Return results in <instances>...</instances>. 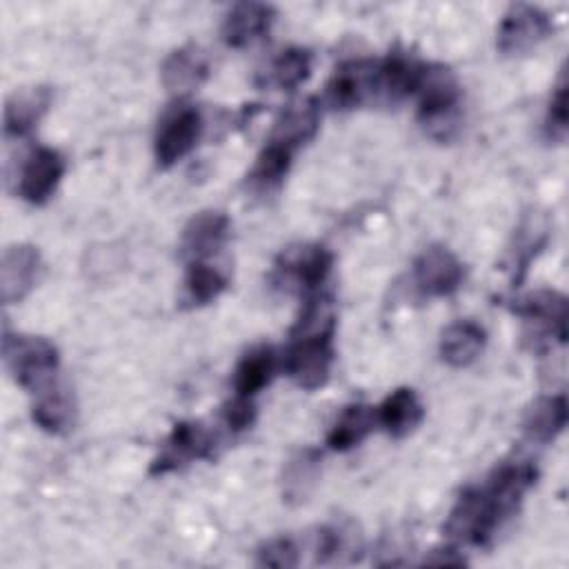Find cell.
<instances>
[{
    "mask_svg": "<svg viewBox=\"0 0 569 569\" xmlns=\"http://www.w3.org/2000/svg\"><path fill=\"white\" fill-rule=\"evenodd\" d=\"M553 22L547 11L533 4H513L502 16L498 27V49L507 56H518L536 49L549 33Z\"/></svg>",
    "mask_w": 569,
    "mask_h": 569,
    "instance_id": "cell-7",
    "label": "cell"
},
{
    "mask_svg": "<svg viewBox=\"0 0 569 569\" xmlns=\"http://www.w3.org/2000/svg\"><path fill=\"white\" fill-rule=\"evenodd\" d=\"M296 151H298L296 147H291L282 140L269 138L267 144L262 147V151L258 153L256 164L249 173L251 184L258 187V189H269V187L278 184L287 176Z\"/></svg>",
    "mask_w": 569,
    "mask_h": 569,
    "instance_id": "cell-25",
    "label": "cell"
},
{
    "mask_svg": "<svg viewBox=\"0 0 569 569\" xmlns=\"http://www.w3.org/2000/svg\"><path fill=\"white\" fill-rule=\"evenodd\" d=\"M333 264V256L327 247L322 244H300L287 249L278 264L276 271L282 276V280L293 282L305 296L320 293L322 284L329 278Z\"/></svg>",
    "mask_w": 569,
    "mask_h": 569,
    "instance_id": "cell-10",
    "label": "cell"
},
{
    "mask_svg": "<svg viewBox=\"0 0 569 569\" xmlns=\"http://www.w3.org/2000/svg\"><path fill=\"white\" fill-rule=\"evenodd\" d=\"M378 425L376 418V407L356 402L342 409V413L338 416V420L331 425L329 433H327V445L333 451H347L353 449L356 445H360L369 431Z\"/></svg>",
    "mask_w": 569,
    "mask_h": 569,
    "instance_id": "cell-23",
    "label": "cell"
},
{
    "mask_svg": "<svg viewBox=\"0 0 569 569\" xmlns=\"http://www.w3.org/2000/svg\"><path fill=\"white\" fill-rule=\"evenodd\" d=\"M316 478H318V456L316 451L305 449L289 460L282 476V493L287 496V500L300 502L313 487Z\"/></svg>",
    "mask_w": 569,
    "mask_h": 569,
    "instance_id": "cell-29",
    "label": "cell"
},
{
    "mask_svg": "<svg viewBox=\"0 0 569 569\" xmlns=\"http://www.w3.org/2000/svg\"><path fill=\"white\" fill-rule=\"evenodd\" d=\"M418 96V116L425 124L449 122L460 100V87L456 76L445 64H420V73L413 87Z\"/></svg>",
    "mask_w": 569,
    "mask_h": 569,
    "instance_id": "cell-5",
    "label": "cell"
},
{
    "mask_svg": "<svg viewBox=\"0 0 569 569\" xmlns=\"http://www.w3.org/2000/svg\"><path fill=\"white\" fill-rule=\"evenodd\" d=\"M511 311L533 322L545 336L558 342L567 340V298L553 289H538L511 300Z\"/></svg>",
    "mask_w": 569,
    "mask_h": 569,
    "instance_id": "cell-12",
    "label": "cell"
},
{
    "mask_svg": "<svg viewBox=\"0 0 569 569\" xmlns=\"http://www.w3.org/2000/svg\"><path fill=\"white\" fill-rule=\"evenodd\" d=\"M425 416V407L418 398V393L409 387L393 389L380 407H376L378 425L393 438L409 436Z\"/></svg>",
    "mask_w": 569,
    "mask_h": 569,
    "instance_id": "cell-16",
    "label": "cell"
},
{
    "mask_svg": "<svg viewBox=\"0 0 569 569\" xmlns=\"http://www.w3.org/2000/svg\"><path fill=\"white\" fill-rule=\"evenodd\" d=\"M547 240V229L545 224L536 222V220H527L522 222L520 231H518V240H516V249H513V264L516 269H520L518 280L522 278V273L527 271V264L531 262V258L540 251V247Z\"/></svg>",
    "mask_w": 569,
    "mask_h": 569,
    "instance_id": "cell-31",
    "label": "cell"
},
{
    "mask_svg": "<svg viewBox=\"0 0 569 569\" xmlns=\"http://www.w3.org/2000/svg\"><path fill=\"white\" fill-rule=\"evenodd\" d=\"M358 549H360V545L356 542L353 531H347L338 525L318 529V533L313 538L316 562H320V565L351 562L353 558H358Z\"/></svg>",
    "mask_w": 569,
    "mask_h": 569,
    "instance_id": "cell-27",
    "label": "cell"
},
{
    "mask_svg": "<svg viewBox=\"0 0 569 569\" xmlns=\"http://www.w3.org/2000/svg\"><path fill=\"white\" fill-rule=\"evenodd\" d=\"M309 73H311V53L300 47H289L271 60L267 71V82L278 89L291 91L298 84H302L309 78Z\"/></svg>",
    "mask_w": 569,
    "mask_h": 569,
    "instance_id": "cell-26",
    "label": "cell"
},
{
    "mask_svg": "<svg viewBox=\"0 0 569 569\" xmlns=\"http://www.w3.org/2000/svg\"><path fill=\"white\" fill-rule=\"evenodd\" d=\"M202 133V116L191 104H178L167 111L153 138V153L160 167H171L184 158Z\"/></svg>",
    "mask_w": 569,
    "mask_h": 569,
    "instance_id": "cell-6",
    "label": "cell"
},
{
    "mask_svg": "<svg viewBox=\"0 0 569 569\" xmlns=\"http://www.w3.org/2000/svg\"><path fill=\"white\" fill-rule=\"evenodd\" d=\"M227 289V278L211 264L198 260L189 262L187 278H184V291L187 300L191 305H207L216 300Z\"/></svg>",
    "mask_w": 569,
    "mask_h": 569,
    "instance_id": "cell-28",
    "label": "cell"
},
{
    "mask_svg": "<svg viewBox=\"0 0 569 569\" xmlns=\"http://www.w3.org/2000/svg\"><path fill=\"white\" fill-rule=\"evenodd\" d=\"M229 218L222 211H200L182 229L180 249L189 262L218 253L229 238Z\"/></svg>",
    "mask_w": 569,
    "mask_h": 569,
    "instance_id": "cell-14",
    "label": "cell"
},
{
    "mask_svg": "<svg viewBox=\"0 0 569 569\" xmlns=\"http://www.w3.org/2000/svg\"><path fill=\"white\" fill-rule=\"evenodd\" d=\"M567 418H569V405L565 393L542 396L527 409L522 427L531 440L547 445L556 440L558 433H562V429L567 427Z\"/></svg>",
    "mask_w": 569,
    "mask_h": 569,
    "instance_id": "cell-18",
    "label": "cell"
},
{
    "mask_svg": "<svg viewBox=\"0 0 569 569\" xmlns=\"http://www.w3.org/2000/svg\"><path fill=\"white\" fill-rule=\"evenodd\" d=\"M536 482V467L529 462L500 465L480 487H467L445 525L447 536L460 545L485 547L498 529L516 513L522 496Z\"/></svg>",
    "mask_w": 569,
    "mask_h": 569,
    "instance_id": "cell-1",
    "label": "cell"
},
{
    "mask_svg": "<svg viewBox=\"0 0 569 569\" xmlns=\"http://www.w3.org/2000/svg\"><path fill=\"white\" fill-rule=\"evenodd\" d=\"M327 102L333 109L347 111L367 102H385L380 60H349L342 62L327 82Z\"/></svg>",
    "mask_w": 569,
    "mask_h": 569,
    "instance_id": "cell-4",
    "label": "cell"
},
{
    "mask_svg": "<svg viewBox=\"0 0 569 569\" xmlns=\"http://www.w3.org/2000/svg\"><path fill=\"white\" fill-rule=\"evenodd\" d=\"M273 7L262 2H240L231 7L222 22V40L229 47H247L262 38L273 22Z\"/></svg>",
    "mask_w": 569,
    "mask_h": 569,
    "instance_id": "cell-15",
    "label": "cell"
},
{
    "mask_svg": "<svg viewBox=\"0 0 569 569\" xmlns=\"http://www.w3.org/2000/svg\"><path fill=\"white\" fill-rule=\"evenodd\" d=\"M2 353L13 380L31 393H38L56 382L60 358L58 349L47 338L4 331Z\"/></svg>",
    "mask_w": 569,
    "mask_h": 569,
    "instance_id": "cell-3",
    "label": "cell"
},
{
    "mask_svg": "<svg viewBox=\"0 0 569 569\" xmlns=\"http://www.w3.org/2000/svg\"><path fill=\"white\" fill-rule=\"evenodd\" d=\"M64 173V158L51 147H38L31 151L20 171L18 191L31 204H42L56 191Z\"/></svg>",
    "mask_w": 569,
    "mask_h": 569,
    "instance_id": "cell-11",
    "label": "cell"
},
{
    "mask_svg": "<svg viewBox=\"0 0 569 569\" xmlns=\"http://www.w3.org/2000/svg\"><path fill=\"white\" fill-rule=\"evenodd\" d=\"M209 64L198 47H180L171 51L162 64V84L171 93H189L204 82Z\"/></svg>",
    "mask_w": 569,
    "mask_h": 569,
    "instance_id": "cell-17",
    "label": "cell"
},
{
    "mask_svg": "<svg viewBox=\"0 0 569 569\" xmlns=\"http://www.w3.org/2000/svg\"><path fill=\"white\" fill-rule=\"evenodd\" d=\"M411 278L422 296L442 298L451 296L462 284L465 269L447 247L433 244L413 260Z\"/></svg>",
    "mask_w": 569,
    "mask_h": 569,
    "instance_id": "cell-9",
    "label": "cell"
},
{
    "mask_svg": "<svg viewBox=\"0 0 569 569\" xmlns=\"http://www.w3.org/2000/svg\"><path fill=\"white\" fill-rule=\"evenodd\" d=\"M73 413H76L73 396L58 380L36 393L31 416L40 429L49 433H62L73 425Z\"/></svg>",
    "mask_w": 569,
    "mask_h": 569,
    "instance_id": "cell-21",
    "label": "cell"
},
{
    "mask_svg": "<svg viewBox=\"0 0 569 569\" xmlns=\"http://www.w3.org/2000/svg\"><path fill=\"white\" fill-rule=\"evenodd\" d=\"M333 362V318L296 325L293 340L284 353V371L289 378L307 389L313 391L329 380Z\"/></svg>",
    "mask_w": 569,
    "mask_h": 569,
    "instance_id": "cell-2",
    "label": "cell"
},
{
    "mask_svg": "<svg viewBox=\"0 0 569 569\" xmlns=\"http://www.w3.org/2000/svg\"><path fill=\"white\" fill-rule=\"evenodd\" d=\"M260 567H276V569H289L298 567L300 562V547L296 545L293 538H271L258 549V560Z\"/></svg>",
    "mask_w": 569,
    "mask_h": 569,
    "instance_id": "cell-32",
    "label": "cell"
},
{
    "mask_svg": "<svg viewBox=\"0 0 569 569\" xmlns=\"http://www.w3.org/2000/svg\"><path fill=\"white\" fill-rule=\"evenodd\" d=\"M40 273V253L31 244H11L0 262L2 302H20L36 284Z\"/></svg>",
    "mask_w": 569,
    "mask_h": 569,
    "instance_id": "cell-13",
    "label": "cell"
},
{
    "mask_svg": "<svg viewBox=\"0 0 569 569\" xmlns=\"http://www.w3.org/2000/svg\"><path fill=\"white\" fill-rule=\"evenodd\" d=\"M567 131H569V84H567V73L562 69L547 107L545 136L551 142H565Z\"/></svg>",
    "mask_w": 569,
    "mask_h": 569,
    "instance_id": "cell-30",
    "label": "cell"
},
{
    "mask_svg": "<svg viewBox=\"0 0 569 569\" xmlns=\"http://www.w3.org/2000/svg\"><path fill=\"white\" fill-rule=\"evenodd\" d=\"M213 453V438L211 433L193 420H180L173 425L171 433L167 436L160 453L151 462L149 471L153 476H162L184 467L191 460L211 458Z\"/></svg>",
    "mask_w": 569,
    "mask_h": 569,
    "instance_id": "cell-8",
    "label": "cell"
},
{
    "mask_svg": "<svg viewBox=\"0 0 569 569\" xmlns=\"http://www.w3.org/2000/svg\"><path fill=\"white\" fill-rule=\"evenodd\" d=\"M487 333L473 320H456L440 336V356L451 367L471 365L485 349Z\"/></svg>",
    "mask_w": 569,
    "mask_h": 569,
    "instance_id": "cell-19",
    "label": "cell"
},
{
    "mask_svg": "<svg viewBox=\"0 0 569 569\" xmlns=\"http://www.w3.org/2000/svg\"><path fill=\"white\" fill-rule=\"evenodd\" d=\"M49 104L51 91L47 87H33L11 96L4 107V133L16 138L29 133L40 122Z\"/></svg>",
    "mask_w": 569,
    "mask_h": 569,
    "instance_id": "cell-22",
    "label": "cell"
},
{
    "mask_svg": "<svg viewBox=\"0 0 569 569\" xmlns=\"http://www.w3.org/2000/svg\"><path fill=\"white\" fill-rule=\"evenodd\" d=\"M278 369V356L269 345L247 351L233 369V391L240 398H253L264 389Z\"/></svg>",
    "mask_w": 569,
    "mask_h": 569,
    "instance_id": "cell-20",
    "label": "cell"
},
{
    "mask_svg": "<svg viewBox=\"0 0 569 569\" xmlns=\"http://www.w3.org/2000/svg\"><path fill=\"white\" fill-rule=\"evenodd\" d=\"M318 124H320L318 104L313 100H305V102L293 104L287 111H282V116L276 120L271 138L282 140L298 149L316 136Z\"/></svg>",
    "mask_w": 569,
    "mask_h": 569,
    "instance_id": "cell-24",
    "label": "cell"
},
{
    "mask_svg": "<svg viewBox=\"0 0 569 569\" xmlns=\"http://www.w3.org/2000/svg\"><path fill=\"white\" fill-rule=\"evenodd\" d=\"M222 420L231 431H242L249 429L256 420V407L251 402V398H240L236 396L233 400H229L222 407Z\"/></svg>",
    "mask_w": 569,
    "mask_h": 569,
    "instance_id": "cell-33",
    "label": "cell"
}]
</instances>
